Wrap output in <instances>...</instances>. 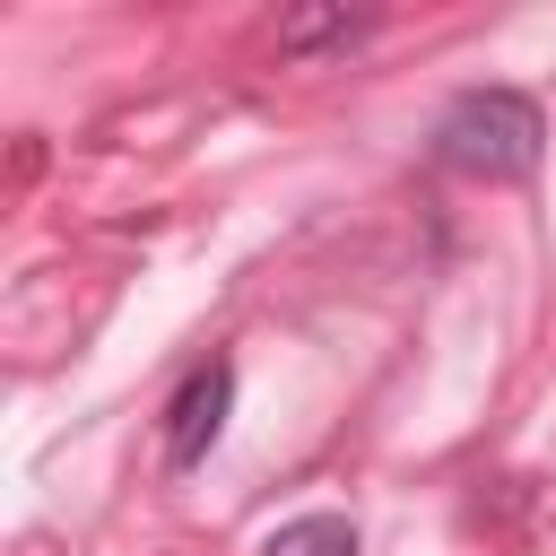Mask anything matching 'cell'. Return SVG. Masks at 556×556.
<instances>
[{
  "mask_svg": "<svg viewBox=\"0 0 556 556\" xmlns=\"http://www.w3.org/2000/svg\"><path fill=\"white\" fill-rule=\"evenodd\" d=\"M226 417H235V356H208V365H191V374L174 382V400H165V469H174V478L200 469V460L217 452Z\"/></svg>",
  "mask_w": 556,
  "mask_h": 556,
  "instance_id": "cell-2",
  "label": "cell"
},
{
  "mask_svg": "<svg viewBox=\"0 0 556 556\" xmlns=\"http://www.w3.org/2000/svg\"><path fill=\"white\" fill-rule=\"evenodd\" d=\"M356 35H374V17H348V9H295L278 26V52L287 61H313V52H348Z\"/></svg>",
  "mask_w": 556,
  "mask_h": 556,
  "instance_id": "cell-3",
  "label": "cell"
},
{
  "mask_svg": "<svg viewBox=\"0 0 556 556\" xmlns=\"http://www.w3.org/2000/svg\"><path fill=\"white\" fill-rule=\"evenodd\" d=\"M261 556H356V521L348 513H295L261 539Z\"/></svg>",
  "mask_w": 556,
  "mask_h": 556,
  "instance_id": "cell-4",
  "label": "cell"
},
{
  "mask_svg": "<svg viewBox=\"0 0 556 556\" xmlns=\"http://www.w3.org/2000/svg\"><path fill=\"white\" fill-rule=\"evenodd\" d=\"M539 139H547V113L521 87H460L434 122V165L469 182H513L539 165Z\"/></svg>",
  "mask_w": 556,
  "mask_h": 556,
  "instance_id": "cell-1",
  "label": "cell"
}]
</instances>
